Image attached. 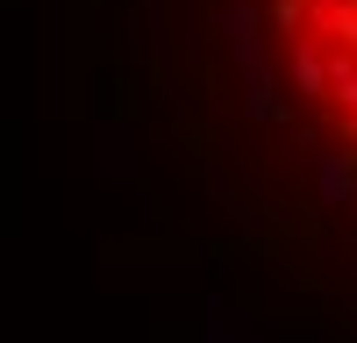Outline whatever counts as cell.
<instances>
[{
  "mask_svg": "<svg viewBox=\"0 0 357 343\" xmlns=\"http://www.w3.org/2000/svg\"><path fill=\"white\" fill-rule=\"evenodd\" d=\"M293 93L329 107V72H321V43L314 36H293Z\"/></svg>",
  "mask_w": 357,
  "mask_h": 343,
  "instance_id": "277c9868",
  "label": "cell"
},
{
  "mask_svg": "<svg viewBox=\"0 0 357 343\" xmlns=\"http://www.w3.org/2000/svg\"><path fill=\"white\" fill-rule=\"evenodd\" d=\"M321 72H329V107L357 114V57L350 50H321Z\"/></svg>",
  "mask_w": 357,
  "mask_h": 343,
  "instance_id": "8992f818",
  "label": "cell"
},
{
  "mask_svg": "<svg viewBox=\"0 0 357 343\" xmlns=\"http://www.w3.org/2000/svg\"><path fill=\"white\" fill-rule=\"evenodd\" d=\"M257 22H272V29H286V36H301L307 0H272V8H257Z\"/></svg>",
  "mask_w": 357,
  "mask_h": 343,
  "instance_id": "52a82bcc",
  "label": "cell"
},
{
  "mask_svg": "<svg viewBox=\"0 0 357 343\" xmlns=\"http://www.w3.org/2000/svg\"><path fill=\"white\" fill-rule=\"evenodd\" d=\"M215 36L229 43V65H236V86H243V114L250 122H286V100H279V72H272V50H264V22L250 0H229L215 8Z\"/></svg>",
  "mask_w": 357,
  "mask_h": 343,
  "instance_id": "6da1fadb",
  "label": "cell"
},
{
  "mask_svg": "<svg viewBox=\"0 0 357 343\" xmlns=\"http://www.w3.org/2000/svg\"><path fill=\"white\" fill-rule=\"evenodd\" d=\"M343 136H350V143H357V114H343Z\"/></svg>",
  "mask_w": 357,
  "mask_h": 343,
  "instance_id": "ba28073f",
  "label": "cell"
},
{
  "mask_svg": "<svg viewBox=\"0 0 357 343\" xmlns=\"http://www.w3.org/2000/svg\"><path fill=\"white\" fill-rule=\"evenodd\" d=\"M129 165H136V136L114 129V122H100V129H93V172L114 179V172H129Z\"/></svg>",
  "mask_w": 357,
  "mask_h": 343,
  "instance_id": "5b68a950",
  "label": "cell"
},
{
  "mask_svg": "<svg viewBox=\"0 0 357 343\" xmlns=\"http://www.w3.org/2000/svg\"><path fill=\"white\" fill-rule=\"evenodd\" d=\"M200 343H272L243 307H236L229 294H207V322H200Z\"/></svg>",
  "mask_w": 357,
  "mask_h": 343,
  "instance_id": "7a4b0ae2",
  "label": "cell"
},
{
  "mask_svg": "<svg viewBox=\"0 0 357 343\" xmlns=\"http://www.w3.org/2000/svg\"><path fill=\"white\" fill-rule=\"evenodd\" d=\"M314 200L321 208H357V172H350V158L343 151H314Z\"/></svg>",
  "mask_w": 357,
  "mask_h": 343,
  "instance_id": "3957f363",
  "label": "cell"
}]
</instances>
